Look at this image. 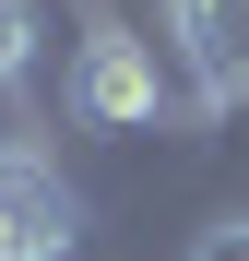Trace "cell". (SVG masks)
<instances>
[{"label":"cell","instance_id":"1","mask_svg":"<svg viewBox=\"0 0 249 261\" xmlns=\"http://www.w3.org/2000/svg\"><path fill=\"white\" fill-rule=\"evenodd\" d=\"M83 12V48H71V119L83 130H107V143H143V130H166L190 107V83L166 71V48L119 12V0H71ZM202 119V107H190Z\"/></svg>","mask_w":249,"mask_h":261},{"label":"cell","instance_id":"2","mask_svg":"<svg viewBox=\"0 0 249 261\" xmlns=\"http://www.w3.org/2000/svg\"><path fill=\"white\" fill-rule=\"evenodd\" d=\"M0 238H12V261H71L83 249V190L60 178L48 143H0Z\"/></svg>","mask_w":249,"mask_h":261},{"label":"cell","instance_id":"3","mask_svg":"<svg viewBox=\"0 0 249 261\" xmlns=\"http://www.w3.org/2000/svg\"><path fill=\"white\" fill-rule=\"evenodd\" d=\"M166 24H178L190 107L202 119H237L249 107V0H166Z\"/></svg>","mask_w":249,"mask_h":261},{"label":"cell","instance_id":"4","mask_svg":"<svg viewBox=\"0 0 249 261\" xmlns=\"http://www.w3.org/2000/svg\"><path fill=\"white\" fill-rule=\"evenodd\" d=\"M48 0H0V107L36 119V71H48Z\"/></svg>","mask_w":249,"mask_h":261},{"label":"cell","instance_id":"5","mask_svg":"<svg viewBox=\"0 0 249 261\" xmlns=\"http://www.w3.org/2000/svg\"><path fill=\"white\" fill-rule=\"evenodd\" d=\"M190 261H249V202H237V214H214V226L190 238Z\"/></svg>","mask_w":249,"mask_h":261}]
</instances>
